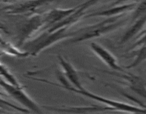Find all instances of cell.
Segmentation results:
<instances>
[{"label": "cell", "mask_w": 146, "mask_h": 114, "mask_svg": "<svg viewBox=\"0 0 146 114\" xmlns=\"http://www.w3.org/2000/svg\"><path fill=\"white\" fill-rule=\"evenodd\" d=\"M57 74H58V80L61 82L60 84H57L56 83L51 82V81H48L46 79H44V78H34V77H29V78L31 79L35 80V81H41V82L50 84V85H56V86L64 88V89L67 90L68 91H71V92L76 93L77 94L84 95V96L88 98H91V99L94 100V101H98L99 103H102L106 104L108 106L113 108L114 109V111L117 110V111H123V112L145 113H146V108H143V107L141 106H136V105H131V104L125 103L123 102H120V101H114V100L106 98L105 97H103L101 96V95L93 93L90 92V91H88L86 88H84V89H78V88L73 86L71 84H68V81L67 80V78L63 75H61V73L58 72Z\"/></svg>", "instance_id": "cell-1"}, {"label": "cell", "mask_w": 146, "mask_h": 114, "mask_svg": "<svg viewBox=\"0 0 146 114\" xmlns=\"http://www.w3.org/2000/svg\"><path fill=\"white\" fill-rule=\"evenodd\" d=\"M123 15L109 17L106 19L76 30V34L67 41L68 44H77L87 40L98 38L118 29L126 24L127 19H120Z\"/></svg>", "instance_id": "cell-2"}, {"label": "cell", "mask_w": 146, "mask_h": 114, "mask_svg": "<svg viewBox=\"0 0 146 114\" xmlns=\"http://www.w3.org/2000/svg\"><path fill=\"white\" fill-rule=\"evenodd\" d=\"M76 34V30L68 31V27H64L53 32L46 31L34 39L28 41L23 45V49L28 51L32 56H36L41 51L61 40L71 38Z\"/></svg>", "instance_id": "cell-3"}, {"label": "cell", "mask_w": 146, "mask_h": 114, "mask_svg": "<svg viewBox=\"0 0 146 114\" xmlns=\"http://www.w3.org/2000/svg\"><path fill=\"white\" fill-rule=\"evenodd\" d=\"M44 25H46L44 16L41 14H34L24 20L19 26L17 30V46L20 48L23 46L29 38L39 30Z\"/></svg>", "instance_id": "cell-4"}, {"label": "cell", "mask_w": 146, "mask_h": 114, "mask_svg": "<svg viewBox=\"0 0 146 114\" xmlns=\"http://www.w3.org/2000/svg\"><path fill=\"white\" fill-rule=\"evenodd\" d=\"M1 86L3 89L14 99L18 101L27 109L30 110L36 113H43L41 107L24 91V88H18L6 82L4 79L1 80Z\"/></svg>", "instance_id": "cell-5"}, {"label": "cell", "mask_w": 146, "mask_h": 114, "mask_svg": "<svg viewBox=\"0 0 146 114\" xmlns=\"http://www.w3.org/2000/svg\"><path fill=\"white\" fill-rule=\"evenodd\" d=\"M100 0H88V1H85V2L82 3V4H79L78 8L76 9L75 11L72 13L70 16H68L67 18L64 19L63 21H60V22L55 24L54 25L51 26V27L48 28L47 31L49 32H53L56 30L59 29L61 28H64V27H69L72 24H76L83 17H84L86 14V11L88 9L89 7H92L93 5L98 3Z\"/></svg>", "instance_id": "cell-6"}, {"label": "cell", "mask_w": 146, "mask_h": 114, "mask_svg": "<svg viewBox=\"0 0 146 114\" xmlns=\"http://www.w3.org/2000/svg\"><path fill=\"white\" fill-rule=\"evenodd\" d=\"M42 108H46L50 111L57 113H98L106 111H114L110 106H99V105H88V106H51L44 105Z\"/></svg>", "instance_id": "cell-7"}, {"label": "cell", "mask_w": 146, "mask_h": 114, "mask_svg": "<svg viewBox=\"0 0 146 114\" xmlns=\"http://www.w3.org/2000/svg\"><path fill=\"white\" fill-rule=\"evenodd\" d=\"M52 0H28L16 4L7 6L2 9L7 14H23L33 13L38 7L44 4H47Z\"/></svg>", "instance_id": "cell-8"}, {"label": "cell", "mask_w": 146, "mask_h": 114, "mask_svg": "<svg viewBox=\"0 0 146 114\" xmlns=\"http://www.w3.org/2000/svg\"><path fill=\"white\" fill-rule=\"evenodd\" d=\"M90 48H91L93 52L95 53L98 58H101L111 69L118 72L125 73V70L118 65L116 58L106 48L96 42H91L90 44Z\"/></svg>", "instance_id": "cell-9"}, {"label": "cell", "mask_w": 146, "mask_h": 114, "mask_svg": "<svg viewBox=\"0 0 146 114\" xmlns=\"http://www.w3.org/2000/svg\"><path fill=\"white\" fill-rule=\"evenodd\" d=\"M57 58H58L60 66L64 71V76L67 78V80L69 81L70 84L78 89H84L85 88L83 86L82 84H81L79 74L76 70L74 66L69 61L65 59L62 56L58 55Z\"/></svg>", "instance_id": "cell-10"}, {"label": "cell", "mask_w": 146, "mask_h": 114, "mask_svg": "<svg viewBox=\"0 0 146 114\" xmlns=\"http://www.w3.org/2000/svg\"><path fill=\"white\" fill-rule=\"evenodd\" d=\"M137 4L135 3L131 4H123L121 5L113 6L111 8L105 9L104 11H95L94 13L85 16V18H92V17H114L118 16L124 15L123 14L129 12L130 11L134 10Z\"/></svg>", "instance_id": "cell-11"}, {"label": "cell", "mask_w": 146, "mask_h": 114, "mask_svg": "<svg viewBox=\"0 0 146 114\" xmlns=\"http://www.w3.org/2000/svg\"><path fill=\"white\" fill-rule=\"evenodd\" d=\"M78 5L69 9H54L44 15L45 24L48 28L55 24L60 22L71 15L78 8Z\"/></svg>", "instance_id": "cell-12"}, {"label": "cell", "mask_w": 146, "mask_h": 114, "mask_svg": "<svg viewBox=\"0 0 146 114\" xmlns=\"http://www.w3.org/2000/svg\"><path fill=\"white\" fill-rule=\"evenodd\" d=\"M133 22L134 23L132 24V26L129 27L125 31V32L123 34L122 37L120 40V44H125L141 32V30L143 28V27L146 24V14L141 17L138 19L135 20Z\"/></svg>", "instance_id": "cell-13"}, {"label": "cell", "mask_w": 146, "mask_h": 114, "mask_svg": "<svg viewBox=\"0 0 146 114\" xmlns=\"http://www.w3.org/2000/svg\"><path fill=\"white\" fill-rule=\"evenodd\" d=\"M1 50L2 52L7 55L17 57V58H27V57L31 56L28 51L24 49L20 50L18 46H15L10 42L4 40L2 37L1 38Z\"/></svg>", "instance_id": "cell-14"}, {"label": "cell", "mask_w": 146, "mask_h": 114, "mask_svg": "<svg viewBox=\"0 0 146 114\" xmlns=\"http://www.w3.org/2000/svg\"><path fill=\"white\" fill-rule=\"evenodd\" d=\"M132 56L135 57V59L130 65L125 67L128 69L137 67L143 62L146 61V45L141 46L138 47V49L132 51Z\"/></svg>", "instance_id": "cell-15"}, {"label": "cell", "mask_w": 146, "mask_h": 114, "mask_svg": "<svg viewBox=\"0 0 146 114\" xmlns=\"http://www.w3.org/2000/svg\"><path fill=\"white\" fill-rule=\"evenodd\" d=\"M1 76L2 77V79L5 80V81L14 86L18 87V88H24L22 85L18 81L17 77L9 71L8 68L4 64H1Z\"/></svg>", "instance_id": "cell-16"}, {"label": "cell", "mask_w": 146, "mask_h": 114, "mask_svg": "<svg viewBox=\"0 0 146 114\" xmlns=\"http://www.w3.org/2000/svg\"><path fill=\"white\" fill-rule=\"evenodd\" d=\"M146 14V0H142L134 9L131 17V21H135Z\"/></svg>", "instance_id": "cell-17"}, {"label": "cell", "mask_w": 146, "mask_h": 114, "mask_svg": "<svg viewBox=\"0 0 146 114\" xmlns=\"http://www.w3.org/2000/svg\"><path fill=\"white\" fill-rule=\"evenodd\" d=\"M143 35H142L141 36V38L138 40V41H135L133 45L129 48L128 51H131V50L135 49L136 48H138V47L141 46H145L146 45V30L143 32Z\"/></svg>", "instance_id": "cell-18"}, {"label": "cell", "mask_w": 146, "mask_h": 114, "mask_svg": "<svg viewBox=\"0 0 146 114\" xmlns=\"http://www.w3.org/2000/svg\"><path fill=\"white\" fill-rule=\"evenodd\" d=\"M128 1H129V0H115V1L113 3V6L121 5V4H125V3Z\"/></svg>", "instance_id": "cell-19"}, {"label": "cell", "mask_w": 146, "mask_h": 114, "mask_svg": "<svg viewBox=\"0 0 146 114\" xmlns=\"http://www.w3.org/2000/svg\"><path fill=\"white\" fill-rule=\"evenodd\" d=\"M14 1V0H1V1L2 3H9V2H11V1Z\"/></svg>", "instance_id": "cell-20"}, {"label": "cell", "mask_w": 146, "mask_h": 114, "mask_svg": "<svg viewBox=\"0 0 146 114\" xmlns=\"http://www.w3.org/2000/svg\"><path fill=\"white\" fill-rule=\"evenodd\" d=\"M145 84H146V82H145Z\"/></svg>", "instance_id": "cell-21"}]
</instances>
